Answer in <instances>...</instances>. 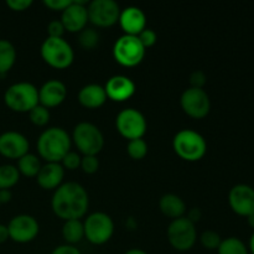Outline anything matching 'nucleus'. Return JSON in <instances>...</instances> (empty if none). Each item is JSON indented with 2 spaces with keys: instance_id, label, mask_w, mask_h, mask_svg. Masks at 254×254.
<instances>
[{
  "instance_id": "obj_1",
  "label": "nucleus",
  "mask_w": 254,
  "mask_h": 254,
  "mask_svg": "<svg viewBox=\"0 0 254 254\" xmlns=\"http://www.w3.org/2000/svg\"><path fill=\"white\" fill-rule=\"evenodd\" d=\"M51 206L54 212L62 220H79L88 211V193L81 184L69 181L55 190Z\"/></svg>"
},
{
  "instance_id": "obj_2",
  "label": "nucleus",
  "mask_w": 254,
  "mask_h": 254,
  "mask_svg": "<svg viewBox=\"0 0 254 254\" xmlns=\"http://www.w3.org/2000/svg\"><path fill=\"white\" fill-rule=\"evenodd\" d=\"M72 139L64 129L52 127L41 133L37 139V151L47 163H61L64 156L71 151Z\"/></svg>"
},
{
  "instance_id": "obj_3",
  "label": "nucleus",
  "mask_w": 254,
  "mask_h": 254,
  "mask_svg": "<svg viewBox=\"0 0 254 254\" xmlns=\"http://www.w3.org/2000/svg\"><path fill=\"white\" fill-rule=\"evenodd\" d=\"M173 148L184 160L197 161L205 156L207 144L200 133L192 129H183L174 136Z\"/></svg>"
},
{
  "instance_id": "obj_4",
  "label": "nucleus",
  "mask_w": 254,
  "mask_h": 254,
  "mask_svg": "<svg viewBox=\"0 0 254 254\" xmlns=\"http://www.w3.org/2000/svg\"><path fill=\"white\" fill-rule=\"evenodd\" d=\"M4 102L11 111L29 113L39 104V89L30 82H17L5 91Z\"/></svg>"
},
{
  "instance_id": "obj_5",
  "label": "nucleus",
  "mask_w": 254,
  "mask_h": 254,
  "mask_svg": "<svg viewBox=\"0 0 254 254\" xmlns=\"http://www.w3.org/2000/svg\"><path fill=\"white\" fill-rule=\"evenodd\" d=\"M72 140L83 155H94L101 153L104 146V136L101 129L89 122H81L73 128Z\"/></svg>"
},
{
  "instance_id": "obj_6",
  "label": "nucleus",
  "mask_w": 254,
  "mask_h": 254,
  "mask_svg": "<svg viewBox=\"0 0 254 254\" xmlns=\"http://www.w3.org/2000/svg\"><path fill=\"white\" fill-rule=\"evenodd\" d=\"M41 57L54 68L64 69L71 66L74 52L64 37H47L41 45Z\"/></svg>"
},
{
  "instance_id": "obj_7",
  "label": "nucleus",
  "mask_w": 254,
  "mask_h": 254,
  "mask_svg": "<svg viewBox=\"0 0 254 254\" xmlns=\"http://www.w3.org/2000/svg\"><path fill=\"white\" fill-rule=\"evenodd\" d=\"M113 56L122 66L134 67L143 61L145 47L139 41L138 36L124 34L114 42Z\"/></svg>"
},
{
  "instance_id": "obj_8",
  "label": "nucleus",
  "mask_w": 254,
  "mask_h": 254,
  "mask_svg": "<svg viewBox=\"0 0 254 254\" xmlns=\"http://www.w3.org/2000/svg\"><path fill=\"white\" fill-rule=\"evenodd\" d=\"M84 237L92 245H104L112 238L114 232L113 220L104 212L91 213L83 222Z\"/></svg>"
},
{
  "instance_id": "obj_9",
  "label": "nucleus",
  "mask_w": 254,
  "mask_h": 254,
  "mask_svg": "<svg viewBox=\"0 0 254 254\" xmlns=\"http://www.w3.org/2000/svg\"><path fill=\"white\" fill-rule=\"evenodd\" d=\"M166 235L173 248L180 252L191 250L195 246L196 238H197L195 225L189 221L185 216L173 220V222L169 225Z\"/></svg>"
},
{
  "instance_id": "obj_10",
  "label": "nucleus",
  "mask_w": 254,
  "mask_h": 254,
  "mask_svg": "<svg viewBox=\"0 0 254 254\" xmlns=\"http://www.w3.org/2000/svg\"><path fill=\"white\" fill-rule=\"evenodd\" d=\"M116 127L119 134L128 140L141 139L146 131V119L138 109L127 108L117 116Z\"/></svg>"
},
{
  "instance_id": "obj_11",
  "label": "nucleus",
  "mask_w": 254,
  "mask_h": 254,
  "mask_svg": "<svg viewBox=\"0 0 254 254\" xmlns=\"http://www.w3.org/2000/svg\"><path fill=\"white\" fill-rule=\"evenodd\" d=\"M180 104L183 111L188 116L195 119H202L210 113L211 101L208 94L203 88H190L185 89L181 94Z\"/></svg>"
},
{
  "instance_id": "obj_12",
  "label": "nucleus",
  "mask_w": 254,
  "mask_h": 254,
  "mask_svg": "<svg viewBox=\"0 0 254 254\" xmlns=\"http://www.w3.org/2000/svg\"><path fill=\"white\" fill-rule=\"evenodd\" d=\"M88 21L99 27H109L119 20L121 9L114 0H93L87 5Z\"/></svg>"
},
{
  "instance_id": "obj_13",
  "label": "nucleus",
  "mask_w": 254,
  "mask_h": 254,
  "mask_svg": "<svg viewBox=\"0 0 254 254\" xmlns=\"http://www.w3.org/2000/svg\"><path fill=\"white\" fill-rule=\"evenodd\" d=\"M9 238L17 243L31 242L39 235L40 226L36 218L30 215H17L7 225Z\"/></svg>"
},
{
  "instance_id": "obj_14",
  "label": "nucleus",
  "mask_w": 254,
  "mask_h": 254,
  "mask_svg": "<svg viewBox=\"0 0 254 254\" xmlns=\"http://www.w3.org/2000/svg\"><path fill=\"white\" fill-rule=\"evenodd\" d=\"M231 208L237 215L247 217L254 212V189L247 184H238L228 193Z\"/></svg>"
},
{
  "instance_id": "obj_15",
  "label": "nucleus",
  "mask_w": 254,
  "mask_h": 254,
  "mask_svg": "<svg viewBox=\"0 0 254 254\" xmlns=\"http://www.w3.org/2000/svg\"><path fill=\"white\" fill-rule=\"evenodd\" d=\"M86 0H72L71 4L62 11L61 21L64 30L69 32H81L86 29L88 22V12H87Z\"/></svg>"
},
{
  "instance_id": "obj_16",
  "label": "nucleus",
  "mask_w": 254,
  "mask_h": 254,
  "mask_svg": "<svg viewBox=\"0 0 254 254\" xmlns=\"http://www.w3.org/2000/svg\"><path fill=\"white\" fill-rule=\"evenodd\" d=\"M29 140L19 131L9 130L0 135V154L7 159L19 160L29 153Z\"/></svg>"
},
{
  "instance_id": "obj_17",
  "label": "nucleus",
  "mask_w": 254,
  "mask_h": 254,
  "mask_svg": "<svg viewBox=\"0 0 254 254\" xmlns=\"http://www.w3.org/2000/svg\"><path fill=\"white\" fill-rule=\"evenodd\" d=\"M104 91L107 93V98L114 102H124L134 94L135 83L129 77L117 74L107 81Z\"/></svg>"
},
{
  "instance_id": "obj_18",
  "label": "nucleus",
  "mask_w": 254,
  "mask_h": 254,
  "mask_svg": "<svg viewBox=\"0 0 254 254\" xmlns=\"http://www.w3.org/2000/svg\"><path fill=\"white\" fill-rule=\"evenodd\" d=\"M66 97V84L59 79H49L39 89V103L46 108L60 106Z\"/></svg>"
},
{
  "instance_id": "obj_19",
  "label": "nucleus",
  "mask_w": 254,
  "mask_h": 254,
  "mask_svg": "<svg viewBox=\"0 0 254 254\" xmlns=\"http://www.w3.org/2000/svg\"><path fill=\"white\" fill-rule=\"evenodd\" d=\"M118 21L126 35L138 36L144 29H146V16L138 6H128L121 10Z\"/></svg>"
},
{
  "instance_id": "obj_20",
  "label": "nucleus",
  "mask_w": 254,
  "mask_h": 254,
  "mask_svg": "<svg viewBox=\"0 0 254 254\" xmlns=\"http://www.w3.org/2000/svg\"><path fill=\"white\" fill-rule=\"evenodd\" d=\"M64 178V169L61 163H46L41 165V169L37 173V184L45 190H54L62 185Z\"/></svg>"
},
{
  "instance_id": "obj_21",
  "label": "nucleus",
  "mask_w": 254,
  "mask_h": 254,
  "mask_svg": "<svg viewBox=\"0 0 254 254\" xmlns=\"http://www.w3.org/2000/svg\"><path fill=\"white\" fill-rule=\"evenodd\" d=\"M78 101L88 109L99 108L107 101V93L104 87L97 83H89L82 87L78 92Z\"/></svg>"
},
{
  "instance_id": "obj_22",
  "label": "nucleus",
  "mask_w": 254,
  "mask_h": 254,
  "mask_svg": "<svg viewBox=\"0 0 254 254\" xmlns=\"http://www.w3.org/2000/svg\"><path fill=\"white\" fill-rule=\"evenodd\" d=\"M159 207L166 217H170L173 220L184 217V215L186 213L185 202L180 196L175 195V193H165L164 196H161L160 201H159Z\"/></svg>"
},
{
  "instance_id": "obj_23",
  "label": "nucleus",
  "mask_w": 254,
  "mask_h": 254,
  "mask_svg": "<svg viewBox=\"0 0 254 254\" xmlns=\"http://www.w3.org/2000/svg\"><path fill=\"white\" fill-rule=\"evenodd\" d=\"M16 61V50L7 40H0V76L6 74Z\"/></svg>"
},
{
  "instance_id": "obj_24",
  "label": "nucleus",
  "mask_w": 254,
  "mask_h": 254,
  "mask_svg": "<svg viewBox=\"0 0 254 254\" xmlns=\"http://www.w3.org/2000/svg\"><path fill=\"white\" fill-rule=\"evenodd\" d=\"M62 236L67 245H76L81 242L82 238L84 237V228L83 223L81 220H68L64 221V225L62 227Z\"/></svg>"
},
{
  "instance_id": "obj_25",
  "label": "nucleus",
  "mask_w": 254,
  "mask_h": 254,
  "mask_svg": "<svg viewBox=\"0 0 254 254\" xmlns=\"http://www.w3.org/2000/svg\"><path fill=\"white\" fill-rule=\"evenodd\" d=\"M16 168L22 175L27 176V178H34L41 169V163L35 154L27 153L17 160Z\"/></svg>"
},
{
  "instance_id": "obj_26",
  "label": "nucleus",
  "mask_w": 254,
  "mask_h": 254,
  "mask_svg": "<svg viewBox=\"0 0 254 254\" xmlns=\"http://www.w3.org/2000/svg\"><path fill=\"white\" fill-rule=\"evenodd\" d=\"M20 173L16 166L5 164L0 166V190H10L17 184Z\"/></svg>"
},
{
  "instance_id": "obj_27",
  "label": "nucleus",
  "mask_w": 254,
  "mask_h": 254,
  "mask_svg": "<svg viewBox=\"0 0 254 254\" xmlns=\"http://www.w3.org/2000/svg\"><path fill=\"white\" fill-rule=\"evenodd\" d=\"M217 252L218 254H250L247 246L237 237H228L222 240Z\"/></svg>"
},
{
  "instance_id": "obj_28",
  "label": "nucleus",
  "mask_w": 254,
  "mask_h": 254,
  "mask_svg": "<svg viewBox=\"0 0 254 254\" xmlns=\"http://www.w3.org/2000/svg\"><path fill=\"white\" fill-rule=\"evenodd\" d=\"M127 151H128V155L131 159H134V160H141L148 154V144H146V141L143 138L129 140L128 146H127Z\"/></svg>"
},
{
  "instance_id": "obj_29",
  "label": "nucleus",
  "mask_w": 254,
  "mask_h": 254,
  "mask_svg": "<svg viewBox=\"0 0 254 254\" xmlns=\"http://www.w3.org/2000/svg\"><path fill=\"white\" fill-rule=\"evenodd\" d=\"M78 41H79V45H81L83 49L93 50L94 47L98 45L99 35L94 29L86 27V29H83L81 32H79Z\"/></svg>"
},
{
  "instance_id": "obj_30",
  "label": "nucleus",
  "mask_w": 254,
  "mask_h": 254,
  "mask_svg": "<svg viewBox=\"0 0 254 254\" xmlns=\"http://www.w3.org/2000/svg\"><path fill=\"white\" fill-rule=\"evenodd\" d=\"M29 117H30V121L37 127H44L49 123L50 121V112L49 108L46 107L41 106V104H37L36 107L31 109L29 112Z\"/></svg>"
},
{
  "instance_id": "obj_31",
  "label": "nucleus",
  "mask_w": 254,
  "mask_h": 254,
  "mask_svg": "<svg viewBox=\"0 0 254 254\" xmlns=\"http://www.w3.org/2000/svg\"><path fill=\"white\" fill-rule=\"evenodd\" d=\"M200 241H201V245H202L206 250H210V251L218 250L221 242H222V240H221V236L218 235L217 232H215V231H211V230L205 231V232L201 235Z\"/></svg>"
},
{
  "instance_id": "obj_32",
  "label": "nucleus",
  "mask_w": 254,
  "mask_h": 254,
  "mask_svg": "<svg viewBox=\"0 0 254 254\" xmlns=\"http://www.w3.org/2000/svg\"><path fill=\"white\" fill-rule=\"evenodd\" d=\"M81 156L74 151H68L61 160V165L67 170H76L81 166Z\"/></svg>"
},
{
  "instance_id": "obj_33",
  "label": "nucleus",
  "mask_w": 254,
  "mask_h": 254,
  "mask_svg": "<svg viewBox=\"0 0 254 254\" xmlns=\"http://www.w3.org/2000/svg\"><path fill=\"white\" fill-rule=\"evenodd\" d=\"M81 168L86 174H94L99 169V160L94 155H83L81 159Z\"/></svg>"
},
{
  "instance_id": "obj_34",
  "label": "nucleus",
  "mask_w": 254,
  "mask_h": 254,
  "mask_svg": "<svg viewBox=\"0 0 254 254\" xmlns=\"http://www.w3.org/2000/svg\"><path fill=\"white\" fill-rule=\"evenodd\" d=\"M138 39H139V41L141 42V45H143L146 50L148 47H151L155 45L158 36H156V34L154 30L144 29L143 31L138 35Z\"/></svg>"
},
{
  "instance_id": "obj_35",
  "label": "nucleus",
  "mask_w": 254,
  "mask_h": 254,
  "mask_svg": "<svg viewBox=\"0 0 254 254\" xmlns=\"http://www.w3.org/2000/svg\"><path fill=\"white\" fill-rule=\"evenodd\" d=\"M47 32H49V37H62L64 32V26L61 20H52L47 25Z\"/></svg>"
},
{
  "instance_id": "obj_36",
  "label": "nucleus",
  "mask_w": 254,
  "mask_h": 254,
  "mask_svg": "<svg viewBox=\"0 0 254 254\" xmlns=\"http://www.w3.org/2000/svg\"><path fill=\"white\" fill-rule=\"evenodd\" d=\"M6 5L12 11H25L32 5V0H6Z\"/></svg>"
},
{
  "instance_id": "obj_37",
  "label": "nucleus",
  "mask_w": 254,
  "mask_h": 254,
  "mask_svg": "<svg viewBox=\"0 0 254 254\" xmlns=\"http://www.w3.org/2000/svg\"><path fill=\"white\" fill-rule=\"evenodd\" d=\"M72 2V0H45L44 4L55 11H64Z\"/></svg>"
},
{
  "instance_id": "obj_38",
  "label": "nucleus",
  "mask_w": 254,
  "mask_h": 254,
  "mask_svg": "<svg viewBox=\"0 0 254 254\" xmlns=\"http://www.w3.org/2000/svg\"><path fill=\"white\" fill-rule=\"evenodd\" d=\"M206 74L202 71H195L192 72L190 77V83L191 87H195V88H203V86L206 84Z\"/></svg>"
},
{
  "instance_id": "obj_39",
  "label": "nucleus",
  "mask_w": 254,
  "mask_h": 254,
  "mask_svg": "<svg viewBox=\"0 0 254 254\" xmlns=\"http://www.w3.org/2000/svg\"><path fill=\"white\" fill-rule=\"evenodd\" d=\"M51 254H81V252L72 245H61L55 248Z\"/></svg>"
},
{
  "instance_id": "obj_40",
  "label": "nucleus",
  "mask_w": 254,
  "mask_h": 254,
  "mask_svg": "<svg viewBox=\"0 0 254 254\" xmlns=\"http://www.w3.org/2000/svg\"><path fill=\"white\" fill-rule=\"evenodd\" d=\"M201 216H202V213H201L200 208L193 207V208H191L190 211H189L188 215H186L185 217L188 218L189 221H191V222H192L193 225H195L196 222H198V221L201 220Z\"/></svg>"
},
{
  "instance_id": "obj_41",
  "label": "nucleus",
  "mask_w": 254,
  "mask_h": 254,
  "mask_svg": "<svg viewBox=\"0 0 254 254\" xmlns=\"http://www.w3.org/2000/svg\"><path fill=\"white\" fill-rule=\"evenodd\" d=\"M9 240V231H7V226L1 225L0 223V245Z\"/></svg>"
},
{
  "instance_id": "obj_42",
  "label": "nucleus",
  "mask_w": 254,
  "mask_h": 254,
  "mask_svg": "<svg viewBox=\"0 0 254 254\" xmlns=\"http://www.w3.org/2000/svg\"><path fill=\"white\" fill-rule=\"evenodd\" d=\"M12 195L10 190H0V203H6L11 200Z\"/></svg>"
},
{
  "instance_id": "obj_43",
  "label": "nucleus",
  "mask_w": 254,
  "mask_h": 254,
  "mask_svg": "<svg viewBox=\"0 0 254 254\" xmlns=\"http://www.w3.org/2000/svg\"><path fill=\"white\" fill-rule=\"evenodd\" d=\"M124 254H148V253L144 252L143 250H139V248H131V250L127 251Z\"/></svg>"
},
{
  "instance_id": "obj_44",
  "label": "nucleus",
  "mask_w": 254,
  "mask_h": 254,
  "mask_svg": "<svg viewBox=\"0 0 254 254\" xmlns=\"http://www.w3.org/2000/svg\"><path fill=\"white\" fill-rule=\"evenodd\" d=\"M246 218H247V222H248V225H250V227L254 230V212L251 213V215L247 216Z\"/></svg>"
},
{
  "instance_id": "obj_45",
  "label": "nucleus",
  "mask_w": 254,
  "mask_h": 254,
  "mask_svg": "<svg viewBox=\"0 0 254 254\" xmlns=\"http://www.w3.org/2000/svg\"><path fill=\"white\" fill-rule=\"evenodd\" d=\"M248 251H250L251 254H254V232L250 238V247H248Z\"/></svg>"
},
{
  "instance_id": "obj_46",
  "label": "nucleus",
  "mask_w": 254,
  "mask_h": 254,
  "mask_svg": "<svg viewBox=\"0 0 254 254\" xmlns=\"http://www.w3.org/2000/svg\"><path fill=\"white\" fill-rule=\"evenodd\" d=\"M0 205H1V203H0Z\"/></svg>"
}]
</instances>
